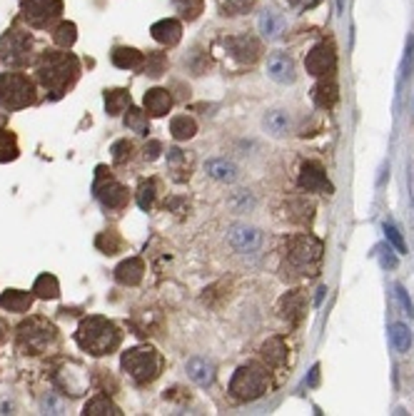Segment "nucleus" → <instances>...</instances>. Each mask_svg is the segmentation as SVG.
<instances>
[{"instance_id": "dca6fc26", "label": "nucleus", "mask_w": 414, "mask_h": 416, "mask_svg": "<svg viewBox=\"0 0 414 416\" xmlns=\"http://www.w3.org/2000/svg\"><path fill=\"white\" fill-rule=\"evenodd\" d=\"M205 175L212 177L215 182L232 185V182H237V177H240V168L225 158H215V160H207V163H205Z\"/></svg>"}, {"instance_id": "f3484780", "label": "nucleus", "mask_w": 414, "mask_h": 416, "mask_svg": "<svg viewBox=\"0 0 414 416\" xmlns=\"http://www.w3.org/2000/svg\"><path fill=\"white\" fill-rule=\"evenodd\" d=\"M143 277H145V262L140 257H130V259H125V262H120L118 267H115V280H118L120 285H125V287L140 285Z\"/></svg>"}, {"instance_id": "09e8293b", "label": "nucleus", "mask_w": 414, "mask_h": 416, "mask_svg": "<svg viewBox=\"0 0 414 416\" xmlns=\"http://www.w3.org/2000/svg\"><path fill=\"white\" fill-rule=\"evenodd\" d=\"M43 409H50V414H62V404L53 394H48L45 399H43Z\"/></svg>"}, {"instance_id": "7c9ffc66", "label": "nucleus", "mask_w": 414, "mask_h": 416, "mask_svg": "<svg viewBox=\"0 0 414 416\" xmlns=\"http://www.w3.org/2000/svg\"><path fill=\"white\" fill-rule=\"evenodd\" d=\"M130 107V92L123 87H115V90H105V110L110 117L120 115Z\"/></svg>"}, {"instance_id": "9d476101", "label": "nucleus", "mask_w": 414, "mask_h": 416, "mask_svg": "<svg viewBox=\"0 0 414 416\" xmlns=\"http://www.w3.org/2000/svg\"><path fill=\"white\" fill-rule=\"evenodd\" d=\"M92 190H95V197L100 199V204L105 209H123L130 199L128 190H125L118 180L110 177V175L105 173V168H97V180Z\"/></svg>"}, {"instance_id": "5701e85b", "label": "nucleus", "mask_w": 414, "mask_h": 416, "mask_svg": "<svg viewBox=\"0 0 414 416\" xmlns=\"http://www.w3.org/2000/svg\"><path fill=\"white\" fill-rule=\"evenodd\" d=\"M33 292H23V290H8L0 295V307L8 312H16V314H23L33 307Z\"/></svg>"}, {"instance_id": "a18cd8bd", "label": "nucleus", "mask_w": 414, "mask_h": 416, "mask_svg": "<svg viewBox=\"0 0 414 416\" xmlns=\"http://www.w3.org/2000/svg\"><path fill=\"white\" fill-rule=\"evenodd\" d=\"M384 234H387V239L394 244V249H397L399 254H404L407 252V244H404V239H402V234L397 232V229L392 227V224H384Z\"/></svg>"}, {"instance_id": "4c0bfd02", "label": "nucleus", "mask_w": 414, "mask_h": 416, "mask_svg": "<svg viewBox=\"0 0 414 416\" xmlns=\"http://www.w3.org/2000/svg\"><path fill=\"white\" fill-rule=\"evenodd\" d=\"M125 127L138 132V135H148V130H150L148 112L140 110V107H128V112H125Z\"/></svg>"}, {"instance_id": "412c9836", "label": "nucleus", "mask_w": 414, "mask_h": 416, "mask_svg": "<svg viewBox=\"0 0 414 416\" xmlns=\"http://www.w3.org/2000/svg\"><path fill=\"white\" fill-rule=\"evenodd\" d=\"M173 107V95L163 87H153V90L145 92V112L153 117H163Z\"/></svg>"}, {"instance_id": "4be33fe9", "label": "nucleus", "mask_w": 414, "mask_h": 416, "mask_svg": "<svg viewBox=\"0 0 414 416\" xmlns=\"http://www.w3.org/2000/svg\"><path fill=\"white\" fill-rule=\"evenodd\" d=\"M312 100H315V105L322 107V110H329V107H334V105H337V100H339L337 82H334L332 77H322V80L315 85Z\"/></svg>"}, {"instance_id": "0eeeda50", "label": "nucleus", "mask_w": 414, "mask_h": 416, "mask_svg": "<svg viewBox=\"0 0 414 416\" xmlns=\"http://www.w3.org/2000/svg\"><path fill=\"white\" fill-rule=\"evenodd\" d=\"M58 332L43 317H28L21 327H18V346L23 354H40L55 341Z\"/></svg>"}, {"instance_id": "79ce46f5", "label": "nucleus", "mask_w": 414, "mask_h": 416, "mask_svg": "<svg viewBox=\"0 0 414 416\" xmlns=\"http://www.w3.org/2000/svg\"><path fill=\"white\" fill-rule=\"evenodd\" d=\"M145 75L150 77H160L168 70V55L165 53H148V60H145Z\"/></svg>"}, {"instance_id": "20e7f679", "label": "nucleus", "mask_w": 414, "mask_h": 416, "mask_svg": "<svg viewBox=\"0 0 414 416\" xmlns=\"http://www.w3.org/2000/svg\"><path fill=\"white\" fill-rule=\"evenodd\" d=\"M123 364V371L135 381V384H153L155 379L160 376L165 366V359L158 349L153 346H135V349H128L120 359Z\"/></svg>"}, {"instance_id": "ea45409f", "label": "nucleus", "mask_w": 414, "mask_h": 416, "mask_svg": "<svg viewBox=\"0 0 414 416\" xmlns=\"http://www.w3.org/2000/svg\"><path fill=\"white\" fill-rule=\"evenodd\" d=\"M155 199H158V180H143L138 187V204L140 209H153Z\"/></svg>"}, {"instance_id": "de8ad7c7", "label": "nucleus", "mask_w": 414, "mask_h": 416, "mask_svg": "<svg viewBox=\"0 0 414 416\" xmlns=\"http://www.w3.org/2000/svg\"><path fill=\"white\" fill-rule=\"evenodd\" d=\"M160 150H163V145H160L158 140H150V143L145 145V160H158Z\"/></svg>"}, {"instance_id": "423d86ee", "label": "nucleus", "mask_w": 414, "mask_h": 416, "mask_svg": "<svg viewBox=\"0 0 414 416\" xmlns=\"http://www.w3.org/2000/svg\"><path fill=\"white\" fill-rule=\"evenodd\" d=\"M36 102V85L23 72H3L0 75V105L6 110H23Z\"/></svg>"}, {"instance_id": "ddd939ff", "label": "nucleus", "mask_w": 414, "mask_h": 416, "mask_svg": "<svg viewBox=\"0 0 414 416\" xmlns=\"http://www.w3.org/2000/svg\"><path fill=\"white\" fill-rule=\"evenodd\" d=\"M225 48H227V53H230V55L235 58L237 62H245V65H252V62H257V60H260V55H262L260 40H257L255 35H247V33H242V35L225 38Z\"/></svg>"}, {"instance_id": "f8f14e48", "label": "nucleus", "mask_w": 414, "mask_h": 416, "mask_svg": "<svg viewBox=\"0 0 414 416\" xmlns=\"http://www.w3.org/2000/svg\"><path fill=\"white\" fill-rule=\"evenodd\" d=\"M227 244L237 254H255L262 247V232L252 224H232L227 229Z\"/></svg>"}, {"instance_id": "473e14b6", "label": "nucleus", "mask_w": 414, "mask_h": 416, "mask_svg": "<svg viewBox=\"0 0 414 416\" xmlns=\"http://www.w3.org/2000/svg\"><path fill=\"white\" fill-rule=\"evenodd\" d=\"M33 295L40 297V300H58L60 285H58V280L53 274H40L36 280V285H33Z\"/></svg>"}, {"instance_id": "2f4dec72", "label": "nucleus", "mask_w": 414, "mask_h": 416, "mask_svg": "<svg viewBox=\"0 0 414 416\" xmlns=\"http://www.w3.org/2000/svg\"><path fill=\"white\" fill-rule=\"evenodd\" d=\"M170 132H173L175 140L183 143V140H190V137L197 135V122L187 115H175L173 122H170Z\"/></svg>"}, {"instance_id": "e433bc0d", "label": "nucleus", "mask_w": 414, "mask_h": 416, "mask_svg": "<svg viewBox=\"0 0 414 416\" xmlns=\"http://www.w3.org/2000/svg\"><path fill=\"white\" fill-rule=\"evenodd\" d=\"M95 247L100 249L102 254H118L123 249V237H120L115 229H108V232H100L95 237Z\"/></svg>"}, {"instance_id": "1a4fd4ad", "label": "nucleus", "mask_w": 414, "mask_h": 416, "mask_svg": "<svg viewBox=\"0 0 414 416\" xmlns=\"http://www.w3.org/2000/svg\"><path fill=\"white\" fill-rule=\"evenodd\" d=\"M23 21L33 28H48L62 16V0H21Z\"/></svg>"}, {"instance_id": "4468645a", "label": "nucleus", "mask_w": 414, "mask_h": 416, "mask_svg": "<svg viewBox=\"0 0 414 416\" xmlns=\"http://www.w3.org/2000/svg\"><path fill=\"white\" fill-rule=\"evenodd\" d=\"M305 192H317V195H332V182L327 180V173L320 163H302L300 168V177H297Z\"/></svg>"}, {"instance_id": "3c124183", "label": "nucleus", "mask_w": 414, "mask_h": 416, "mask_svg": "<svg viewBox=\"0 0 414 416\" xmlns=\"http://www.w3.org/2000/svg\"><path fill=\"white\" fill-rule=\"evenodd\" d=\"M382 267H387V269H394L397 267V259L389 254V249H387V254H382Z\"/></svg>"}, {"instance_id": "9b49d317", "label": "nucleus", "mask_w": 414, "mask_h": 416, "mask_svg": "<svg viewBox=\"0 0 414 416\" xmlns=\"http://www.w3.org/2000/svg\"><path fill=\"white\" fill-rule=\"evenodd\" d=\"M305 67L310 75L315 77H332V72L337 70V55H334V48L327 43H320L312 50L307 53Z\"/></svg>"}, {"instance_id": "c756f323", "label": "nucleus", "mask_w": 414, "mask_h": 416, "mask_svg": "<svg viewBox=\"0 0 414 416\" xmlns=\"http://www.w3.org/2000/svg\"><path fill=\"white\" fill-rule=\"evenodd\" d=\"M85 416H120L123 411L118 409V404L108 399V394H97L95 399H90L85 404Z\"/></svg>"}, {"instance_id": "f03ea898", "label": "nucleus", "mask_w": 414, "mask_h": 416, "mask_svg": "<svg viewBox=\"0 0 414 416\" xmlns=\"http://www.w3.org/2000/svg\"><path fill=\"white\" fill-rule=\"evenodd\" d=\"M75 341L80 349L90 351L92 356H105L120 346V329L105 317H85L75 332Z\"/></svg>"}, {"instance_id": "49530a36", "label": "nucleus", "mask_w": 414, "mask_h": 416, "mask_svg": "<svg viewBox=\"0 0 414 416\" xmlns=\"http://www.w3.org/2000/svg\"><path fill=\"white\" fill-rule=\"evenodd\" d=\"M394 292H397V300H399V305L404 307V312H407V314L412 317L414 314V307H412V300H409V295L404 292V287L397 285V287H394Z\"/></svg>"}, {"instance_id": "c03bdc74", "label": "nucleus", "mask_w": 414, "mask_h": 416, "mask_svg": "<svg viewBox=\"0 0 414 416\" xmlns=\"http://www.w3.org/2000/svg\"><path fill=\"white\" fill-rule=\"evenodd\" d=\"M252 204L255 202H252V195L247 192V190H237V192L230 197V207L235 209V212H247Z\"/></svg>"}, {"instance_id": "a878e982", "label": "nucleus", "mask_w": 414, "mask_h": 416, "mask_svg": "<svg viewBox=\"0 0 414 416\" xmlns=\"http://www.w3.org/2000/svg\"><path fill=\"white\" fill-rule=\"evenodd\" d=\"M285 209H287V219H292V222H297V224H310L315 217V204L307 202L305 197L290 199V202L285 204Z\"/></svg>"}, {"instance_id": "603ef678", "label": "nucleus", "mask_w": 414, "mask_h": 416, "mask_svg": "<svg viewBox=\"0 0 414 416\" xmlns=\"http://www.w3.org/2000/svg\"><path fill=\"white\" fill-rule=\"evenodd\" d=\"M3 336H6V324L0 322V341H3Z\"/></svg>"}, {"instance_id": "c9c22d12", "label": "nucleus", "mask_w": 414, "mask_h": 416, "mask_svg": "<svg viewBox=\"0 0 414 416\" xmlns=\"http://www.w3.org/2000/svg\"><path fill=\"white\" fill-rule=\"evenodd\" d=\"M75 40H77V28H75V23L62 21V23H58V26L53 28V43H55V45L70 48V45H75Z\"/></svg>"}, {"instance_id": "58836bf2", "label": "nucleus", "mask_w": 414, "mask_h": 416, "mask_svg": "<svg viewBox=\"0 0 414 416\" xmlns=\"http://www.w3.org/2000/svg\"><path fill=\"white\" fill-rule=\"evenodd\" d=\"M217 6H220L222 16L235 18V16H245V13H250L252 8L257 6V0H217Z\"/></svg>"}, {"instance_id": "8fccbe9b", "label": "nucleus", "mask_w": 414, "mask_h": 416, "mask_svg": "<svg viewBox=\"0 0 414 416\" xmlns=\"http://www.w3.org/2000/svg\"><path fill=\"white\" fill-rule=\"evenodd\" d=\"M287 3L297 11H312L315 6H320V0H287Z\"/></svg>"}, {"instance_id": "bb28decb", "label": "nucleus", "mask_w": 414, "mask_h": 416, "mask_svg": "<svg viewBox=\"0 0 414 416\" xmlns=\"http://www.w3.org/2000/svg\"><path fill=\"white\" fill-rule=\"evenodd\" d=\"M262 359L267 361V366H285L287 361V344L282 336H272L262 344Z\"/></svg>"}, {"instance_id": "a19ab883", "label": "nucleus", "mask_w": 414, "mask_h": 416, "mask_svg": "<svg viewBox=\"0 0 414 416\" xmlns=\"http://www.w3.org/2000/svg\"><path fill=\"white\" fill-rule=\"evenodd\" d=\"M173 6H175V11L185 18V21L192 23V21H197L200 13H202L205 0H173Z\"/></svg>"}, {"instance_id": "aec40b11", "label": "nucleus", "mask_w": 414, "mask_h": 416, "mask_svg": "<svg viewBox=\"0 0 414 416\" xmlns=\"http://www.w3.org/2000/svg\"><path fill=\"white\" fill-rule=\"evenodd\" d=\"M150 33H153V38L160 43V45H178L180 38H183V26H180L178 21H173V18H165V21H158L153 28H150Z\"/></svg>"}, {"instance_id": "f704fd0d", "label": "nucleus", "mask_w": 414, "mask_h": 416, "mask_svg": "<svg viewBox=\"0 0 414 416\" xmlns=\"http://www.w3.org/2000/svg\"><path fill=\"white\" fill-rule=\"evenodd\" d=\"M18 155H21V150H18L16 132H11L8 127L0 130V163H13Z\"/></svg>"}, {"instance_id": "b1692460", "label": "nucleus", "mask_w": 414, "mask_h": 416, "mask_svg": "<svg viewBox=\"0 0 414 416\" xmlns=\"http://www.w3.org/2000/svg\"><path fill=\"white\" fill-rule=\"evenodd\" d=\"M257 28H260V33L267 38V40H275V38H280L282 33H285L287 21L275 11H262L260 21H257Z\"/></svg>"}, {"instance_id": "37998d69", "label": "nucleus", "mask_w": 414, "mask_h": 416, "mask_svg": "<svg viewBox=\"0 0 414 416\" xmlns=\"http://www.w3.org/2000/svg\"><path fill=\"white\" fill-rule=\"evenodd\" d=\"M133 143H130V140H118V143L113 145V150H110V153H113V163L115 165H125L128 163L130 158H133Z\"/></svg>"}, {"instance_id": "72a5a7b5", "label": "nucleus", "mask_w": 414, "mask_h": 416, "mask_svg": "<svg viewBox=\"0 0 414 416\" xmlns=\"http://www.w3.org/2000/svg\"><path fill=\"white\" fill-rule=\"evenodd\" d=\"M389 344H392V349L399 351V354L409 351V346H412V332H409V327L399 324V322L389 327Z\"/></svg>"}, {"instance_id": "6ab92c4d", "label": "nucleus", "mask_w": 414, "mask_h": 416, "mask_svg": "<svg viewBox=\"0 0 414 416\" xmlns=\"http://www.w3.org/2000/svg\"><path fill=\"white\" fill-rule=\"evenodd\" d=\"M267 75L275 82H280V85L295 82V62H292V58L282 55V53L272 55L270 60H267Z\"/></svg>"}, {"instance_id": "f257e3e1", "label": "nucleus", "mask_w": 414, "mask_h": 416, "mask_svg": "<svg viewBox=\"0 0 414 416\" xmlns=\"http://www.w3.org/2000/svg\"><path fill=\"white\" fill-rule=\"evenodd\" d=\"M38 82L50 92L53 100H60L80 75V60L72 53L45 50L38 60Z\"/></svg>"}, {"instance_id": "2eb2a0df", "label": "nucleus", "mask_w": 414, "mask_h": 416, "mask_svg": "<svg viewBox=\"0 0 414 416\" xmlns=\"http://www.w3.org/2000/svg\"><path fill=\"white\" fill-rule=\"evenodd\" d=\"M305 312H307L305 295H302L300 290L287 292V295L280 300V317H282V319H285L290 327H300V324H302V319H305Z\"/></svg>"}, {"instance_id": "393cba45", "label": "nucleus", "mask_w": 414, "mask_h": 416, "mask_svg": "<svg viewBox=\"0 0 414 416\" xmlns=\"http://www.w3.org/2000/svg\"><path fill=\"white\" fill-rule=\"evenodd\" d=\"M262 127H265L267 135L272 137H282L290 132V112L285 110H270L262 117Z\"/></svg>"}, {"instance_id": "6e6552de", "label": "nucleus", "mask_w": 414, "mask_h": 416, "mask_svg": "<svg viewBox=\"0 0 414 416\" xmlns=\"http://www.w3.org/2000/svg\"><path fill=\"white\" fill-rule=\"evenodd\" d=\"M33 58V38L21 28H11L0 38V60L11 67H26Z\"/></svg>"}, {"instance_id": "a211bd4d", "label": "nucleus", "mask_w": 414, "mask_h": 416, "mask_svg": "<svg viewBox=\"0 0 414 416\" xmlns=\"http://www.w3.org/2000/svg\"><path fill=\"white\" fill-rule=\"evenodd\" d=\"M185 371H187V376L197 386H210L212 381H215V364H212L210 359H205V356H192V359H187Z\"/></svg>"}, {"instance_id": "7ed1b4c3", "label": "nucleus", "mask_w": 414, "mask_h": 416, "mask_svg": "<svg viewBox=\"0 0 414 416\" xmlns=\"http://www.w3.org/2000/svg\"><path fill=\"white\" fill-rule=\"evenodd\" d=\"M267 391H270V374H267L265 366L257 364V361L242 364L230 379V396L235 401H242V404L260 399Z\"/></svg>"}, {"instance_id": "cd10ccee", "label": "nucleus", "mask_w": 414, "mask_h": 416, "mask_svg": "<svg viewBox=\"0 0 414 416\" xmlns=\"http://www.w3.org/2000/svg\"><path fill=\"white\" fill-rule=\"evenodd\" d=\"M110 60H113L115 67H120V70H138L140 65H143V53L135 50V48H115L113 53H110Z\"/></svg>"}, {"instance_id": "c85d7f7f", "label": "nucleus", "mask_w": 414, "mask_h": 416, "mask_svg": "<svg viewBox=\"0 0 414 416\" xmlns=\"http://www.w3.org/2000/svg\"><path fill=\"white\" fill-rule=\"evenodd\" d=\"M168 168H170V173H173L175 182H185V180H190V160H187V153H183L180 148L168 150Z\"/></svg>"}, {"instance_id": "39448f33", "label": "nucleus", "mask_w": 414, "mask_h": 416, "mask_svg": "<svg viewBox=\"0 0 414 416\" xmlns=\"http://www.w3.org/2000/svg\"><path fill=\"white\" fill-rule=\"evenodd\" d=\"M322 262V242L312 234H297L287 242V259L285 267L297 274H317Z\"/></svg>"}]
</instances>
